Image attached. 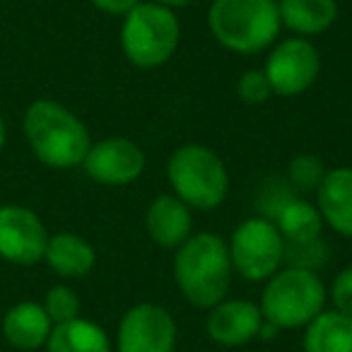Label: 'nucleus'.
<instances>
[{
  "label": "nucleus",
  "mask_w": 352,
  "mask_h": 352,
  "mask_svg": "<svg viewBox=\"0 0 352 352\" xmlns=\"http://www.w3.org/2000/svg\"><path fill=\"white\" fill-rule=\"evenodd\" d=\"M25 135L34 155L54 169L82 164L92 147L85 123L51 99H39L27 109Z\"/></svg>",
  "instance_id": "2"
},
{
  "label": "nucleus",
  "mask_w": 352,
  "mask_h": 352,
  "mask_svg": "<svg viewBox=\"0 0 352 352\" xmlns=\"http://www.w3.org/2000/svg\"><path fill=\"white\" fill-rule=\"evenodd\" d=\"M234 265L230 246L212 232L191 234L174 256V280L182 294L198 309H212L225 299Z\"/></svg>",
  "instance_id": "1"
},
{
  "label": "nucleus",
  "mask_w": 352,
  "mask_h": 352,
  "mask_svg": "<svg viewBox=\"0 0 352 352\" xmlns=\"http://www.w3.org/2000/svg\"><path fill=\"white\" fill-rule=\"evenodd\" d=\"M328 292L321 278L309 268H285L268 278L261 294L263 321L278 328H299L316 318L326 307Z\"/></svg>",
  "instance_id": "5"
},
{
  "label": "nucleus",
  "mask_w": 352,
  "mask_h": 352,
  "mask_svg": "<svg viewBox=\"0 0 352 352\" xmlns=\"http://www.w3.org/2000/svg\"><path fill=\"white\" fill-rule=\"evenodd\" d=\"M263 326L261 307L249 299H222L210 309L206 321V331L210 340L225 347H236L254 340Z\"/></svg>",
  "instance_id": "12"
},
{
  "label": "nucleus",
  "mask_w": 352,
  "mask_h": 352,
  "mask_svg": "<svg viewBox=\"0 0 352 352\" xmlns=\"http://www.w3.org/2000/svg\"><path fill=\"white\" fill-rule=\"evenodd\" d=\"M230 258L234 270L244 280L261 283L278 273L285 256V239L273 220L251 217L244 220L232 234Z\"/></svg>",
  "instance_id": "7"
},
{
  "label": "nucleus",
  "mask_w": 352,
  "mask_h": 352,
  "mask_svg": "<svg viewBox=\"0 0 352 352\" xmlns=\"http://www.w3.org/2000/svg\"><path fill=\"white\" fill-rule=\"evenodd\" d=\"M89 179L104 186H128L145 171V152L128 138H104L82 162Z\"/></svg>",
  "instance_id": "11"
},
{
  "label": "nucleus",
  "mask_w": 352,
  "mask_h": 352,
  "mask_svg": "<svg viewBox=\"0 0 352 352\" xmlns=\"http://www.w3.org/2000/svg\"><path fill=\"white\" fill-rule=\"evenodd\" d=\"M182 25L174 10L160 3H138L126 15L121 49L138 68H160L179 49Z\"/></svg>",
  "instance_id": "6"
},
{
  "label": "nucleus",
  "mask_w": 352,
  "mask_h": 352,
  "mask_svg": "<svg viewBox=\"0 0 352 352\" xmlns=\"http://www.w3.org/2000/svg\"><path fill=\"white\" fill-rule=\"evenodd\" d=\"M147 234L164 249H179L191 236V208L176 196H157L145 215Z\"/></svg>",
  "instance_id": "14"
},
{
  "label": "nucleus",
  "mask_w": 352,
  "mask_h": 352,
  "mask_svg": "<svg viewBox=\"0 0 352 352\" xmlns=\"http://www.w3.org/2000/svg\"><path fill=\"white\" fill-rule=\"evenodd\" d=\"M6 145V123H3V116H0V150Z\"/></svg>",
  "instance_id": "27"
},
{
  "label": "nucleus",
  "mask_w": 352,
  "mask_h": 352,
  "mask_svg": "<svg viewBox=\"0 0 352 352\" xmlns=\"http://www.w3.org/2000/svg\"><path fill=\"white\" fill-rule=\"evenodd\" d=\"M94 8L107 15H128L140 0H92Z\"/></svg>",
  "instance_id": "25"
},
{
  "label": "nucleus",
  "mask_w": 352,
  "mask_h": 352,
  "mask_svg": "<svg viewBox=\"0 0 352 352\" xmlns=\"http://www.w3.org/2000/svg\"><path fill=\"white\" fill-rule=\"evenodd\" d=\"M46 352H111L107 333L87 318L58 323L46 340Z\"/></svg>",
  "instance_id": "19"
},
{
  "label": "nucleus",
  "mask_w": 352,
  "mask_h": 352,
  "mask_svg": "<svg viewBox=\"0 0 352 352\" xmlns=\"http://www.w3.org/2000/svg\"><path fill=\"white\" fill-rule=\"evenodd\" d=\"M316 203L323 222L342 236H352V169L338 166L326 171L316 188Z\"/></svg>",
  "instance_id": "13"
},
{
  "label": "nucleus",
  "mask_w": 352,
  "mask_h": 352,
  "mask_svg": "<svg viewBox=\"0 0 352 352\" xmlns=\"http://www.w3.org/2000/svg\"><path fill=\"white\" fill-rule=\"evenodd\" d=\"M331 302L336 311L352 318V265L350 268H342L336 275V280L331 285Z\"/></svg>",
  "instance_id": "24"
},
{
  "label": "nucleus",
  "mask_w": 352,
  "mask_h": 352,
  "mask_svg": "<svg viewBox=\"0 0 352 352\" xmlns=\"http://www.w3.org/2000/svg\"><path fill=\"white\" fill-rule=\"evenodd\" d=\"M44 309H46V314H49L51 321H54V326H58V323H68V321H73V318H78L80 299L70 287L58 285V287L49 289Z\"/></svg>",
  "instance_id": "22"
},
{
  "label": "nucleus",
  "mask_w": 352,
  "mask_h": 352,
  "mask_svg": "<svg viewBox=\"0 0 352 352\" xmlns=\"http://www.w3.org/2000/svg\"><path fill=\"white\" fill-rule=\"evenodd\" d=\"M46 263L60 275V278H82L94 268V249L89 241L73 232H60L56 236H49L44 254Z\"/></svg>",
  "instance_id": "17"
},
{
  "label": "nucleus",
  "mask_w": 352,
  "mask_h": 352,
  "mask_svg": "<svg viewBox=\"0 0 352 352\" xmlns=\"http://www.w3.org/2000/svg\"><path fill=\"white\" fill-rule=\"evenodd\" d=\"M275 227L280 230L285 241L297 246H309L318 239L323 227V217L316 206L307 201H287L280 206L278 217H275Z\"/></svg>",
  "instance_id": "20"
},
{
  "label": "nucleus",
  "mask_w": 352,
  "mask_h": 352,
  "mask_svg": "<svg viewBox=\"0 0 352 352\" xmlns=\"http://www.w3.org/2000/svg\"><path fill=\"white\" fill-rule=\"evenodd\" d=\"M236 92H239V99L246 104H263L270 99L273 94V87H270L268 78H265L263 70H246L244 75L236 82Z\"/></svg>",
  "instance_id": "23"
},
{
  "label": "nucleus",
  "mask_w": 352,
  "mask_h": 352,
  "mask_svg": "<svg viewBox=\"0 0 352 352\" xmlns=\"http://www.w3.org/2000/svg\"><path fill=\"white\" fill-rule=\"evenodd\" d=\"M318 70H321V56L316 46L302 36H294L280 41L270 51L263 73L273 87V94L297 97L316 82Z\"/></svg>",
  "instance_id": "8"
},
{
  "label": "nucleus",
  "mask_w": 352,
  "mask_h": 352,
  "mask_svg": "<svg viewBox=\"0 0 352 352\" xmlns=\"http://www.w3.org/2000/svg\"><path fill=\"white\" fill-rule=\"evenodd\" d=\"M51 331H54V321L46 314L44 304L20 302L8 309V314L3 316V336L17 350H39L41 345H46Z\"/></svg>",
  "instance_id": "15"
},
{
  "label": "nucleus",
  "mask_w": 352,
  "mask_h": 352,
  "mask_svg": "<svg viewBox=\"0 0 352 352\" xmlns=\"http://www.w3.org/2000/svg\"><path fill=\"white\" fill-rule=\"evenodd\" d=\"M174 196L196 210H212L227 198L230 174L215 150L206 145H182L166 162Z\"/></svg>",
  "instance_id": "4"
},
{
  "label": "nucleus",
  "mask_w": 352,
  "mask_h": 352,
  "mask_svg": "<svg viewBox=\"0 0 352 352\" xmlns=\"http://www.w3.org/2000/svg\"><path fill=\"white\" fill-rule=\"evenodd\" d=\"M155 3L166 6V8H186V6H191L193 0H155Z\"/></svg>",
  "instance_id": "26"
},
{
  "label": "nucleus",
  "mask_w": 352,
  "mask_h": 352,
  "mask_svg": "<svg viewBox=\"0 0 352 352\" xmlns=\"http://www.w3.org/2000/svg\"><path fill=\"white\" fill-rule=\"evenodd\" d=\"M49 234L36 212L22 206L0 208V258L34 265L44 258Z\"/></svg>",
  "instance_id": "10"
},
{
  "label": "nucleus",
  "mask_w": 352,
  "mask_h": 352,
  "mask_svg": "<svg viewBox=\"0 0 352 352\" xmlns=\"http://www.w3.org/2000/svg\"><path fill=\"white\" fill-rule=\"evenodd\" d=\"M302 347L304 352H352V318L336 309L321 311L307 323Z\"/></svg>",
  "instance_id": "18"
},
{
  "label": "nucleus",
  "mask_w": 352,
  "mask_h": 352,
  "mask_svg": "<svg viewBox=\"0 0 352 352\" xmlns=\"http://www.w3.org/2000/svg\"><path fill=\"white\" fill-rule=\"evenodd\" d=\"M289 182L302 191H316L321 186L323 176H326V166L316 155H297L292 157L287 166Z\"/></svg>",
  "instance_id": "21"
},
{
  "label": "nucleus",
  "mask_w": 352,
  "mask_h": 352,
  "mask_svg": "<svg viewBox=\"0 0 352 352\" xmlns=\"http://www.w3.org/2000/svg\"><path fill=\"white\" fill-rule=\"evenodd\" d=\"M116 347L118 352H174V316L160 304H135L118 323Z\"/></svg>",
  "instance_id": "9"
},
{
  "label": "nucleus",
  "mask_w": 352,
  "mask_h": 352,
  "mask_svg": "<svg viewBox=\"0 0 352 352\" xmlns=\"http://www.w3.org/2000/svg\"><path fill=\"white\" fill-rule=\"evenodd\" d=\"M280 22L299 36L323 34L338 20L336 0H280Z\"/></svg>",
  "instance_id": "16"
},
{
  "label": "nucleus",
  "mask_w": 352,
  "mask_h": 352,
  "mask_svg": "<svg viewBox=\"0 0 352 352\" xmlns=\"http://www.w3.org/2000/svg\"><path fill=\"white\" fill-rule=\"evenodd\" d=\"M208 27L220 46L249 56L268 49L283 22L275 0H212Z\"/></svg>",
  "instance_id": "3"
}]
</instances>
